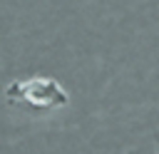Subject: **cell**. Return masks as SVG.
<instances>
[{
    "label": "cell",
    "mask_w": 159,
    "mask_h": 154,
    "mask_svg": "<svg viewBox=\"0 0 159 154\" xmlns=\"http://www.w3.org/2000/svg\"><path fill=\"white\" fill-rule=\"evenodd\" d=\"M72 94L52 75H25L5 84V102L30 114H55L70 104Z\"/></svg>",
    "instance_id": "1"
}]
</instances>
